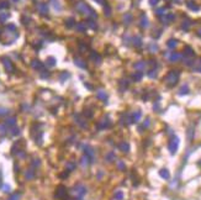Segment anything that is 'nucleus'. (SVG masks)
<instances>
[{
  "label": "nucleus",
  "instance_id": "1",
  "mask_svg": "<svg viewBox=\"0 0 201 200\" xmlns=\"http://www.w3.org/2000/svg\"><path fill=\"white\" fill-rule=\"evenodd\" d=\"M179 77H180V72H179L178 69L170 70V72L165 75V83H167V85H168L169 88L175 86V85L178 84V82H179Z\"/></svg>",
  "mask_w": 201,
  "mask_h": 200
},
{
  "label": "nucleus",
  "instance_id": "2",
  "mask_svg": "<svg viewBox=\"0 0 201 200\" xmlns=\"http://www.w3.org/2000/svg\"><path fill=\"white\" fill-rule=\"evenodd\" d=\"M179 143H180L179 137L175 136V135H173V136L170 137L169 142H168V150H169L170 154H175V153H176V151H178V148H179Z\"/></svg>",
  "mask_w": 201,
  "mask_h": 200
},
{
  "label": "nucleus",
  "instance_id": "3",
  "mask_svg": "<svg viewBox=\"0 0 201 200\" xmlns=\"http://www.w3.org/2000/svg\"><path fill=\"white\" fill-rule=\"evenodd\" d=\"M111 126V120L109 119V116H105V118H103V120L100 121V124H99V130H106V129H109Z\"/></svg>",
  "mask_w": 201,
  "mask_h": 200
},
{
  "label": "nucleus",
  "instance_id": "4",
  "mask_svg": "<svg viewBox=\"0 0 201 200\" xmlns=\"http://www.w3.org/2000/svg\"><path fill=\"white\" fill-rule=\"evenodd\" d=\"M141 118H142V111L141 110H136L133 114H131V122L132 124H137V122H140Z\"/></svg>",
  "mask_w": 201,
  "mask_h": 200
},
{
  "label": "nucleus",
  "instance_id": "5",
  "mask_svg": "<svg viewBox=\"0 0 201 200\" xmlns=\"http://www.w3.org/2000/svg\"><path fill=\"white\" fill-rule=\"evenodd\" d=\"M96 95H97V98L101 100V102H104V103H108V94H106V91L105 90H103V89H99L97 90V93H96Z\"/></svg>",
  "mask_w": 201,
  "mask_h": 200
},
{
  "label": "nucleus",
  "instance_id": "6",
  "mask_svg": "<svg viewBox=\"0 0 201 200\" xmlns=\"http://www.w3.org/2000/svg\"><path fill=\"white\" fill-rule=\"evenodd\" d=\"M119 148L122 151V152H125V153H128L130 152V143L128 142H121L120 145H119Z\"/></svg>",
  "mask_w": 201,
  "mask_h": 200
},
{
  "label": "nucleus",
  "instance_id": "7",
  "mask_svg": "<svg viewBox=\"0 0 201 200\" xmlns=\"http://www.w3.org/2000/svg\"><path fill=\"white\" fill-rule=\"evenodd\" d=\"M186 6H187L190 10H192V11H199V10H200V6H199L197 4H195L194 2H191V0L186 3Z\"/></svg>",
  "mask_w": 201,
  "mask_h": 200
},
{
  "label": "nucleus",
  "instance_id": "8",
  "mask_svg": "<svg viewBox=\"0 0 201 200\" xmlns=\"http://www.w3.org/2000/svg\"><path fill=\"white\" fill-rule=\"evenodd\" d=\"M85 153H86V157L90 159V162H94V150L93 148H90V147H86V150H85Z\"/></svg>",
  "mask_w": 201,
  "mask_h": 200
},
{
  "label": "nucleus",
  "instance_id": "9",
  "mask_svg": "<svg viewBox=\"0 0 201 200\" xmlns=\"http://www.w3.org/2000/svg\"><path fill=\"white\" fill-rule=\"evenodd\" d=\"M159 175H160L163 179H167V180L170 178V173H169V170L165 169V168H163V169L159 170Z\"/></svg>",
  "mask_w": 201,
  "mask_h": 200
},
{
  "label": "nucleus",
  "instance_id": "10",
  "mask_svg": "<svg viewBox=\"0 0 201 200\" xmlns=\"http://www.w3.org/2000/svg\"><path fill=\"white\" fill-rule=\"evenodd\" d=\"M142 77H143V73H142V70H137V72H135V73H133V75H132V79H133L135 82H140V80L142 79Z\"/></svg>",
  "mask_w": 201,
  "mask_h": 200
},
{
  "label": "nucleus",
  "instance_id": "11",
  "mask_svg": "<svg viewBox=\"0 0 201 200\" xmlns=\"http://www.w3.org/2000/svg\"><path fill=\"white\" fill-rule=\"evenodd\" d=\"M181 58V54L180 53H176V52H173L170 56H169V59L171 61V62H176V61H179Z\"/></svg>",
  "mask_w": 201,
  "mask_h": 200
},
{
  "label": "nucleus",
  "instance_id": "12",
  "mask_svg": "<svg viewBox=\"0 0 201 200\" xmlns=\"http://www.w3.org/2000/svg\"><path fill=\"white\" fill-rule=\"evenodd\" d=\"M115 158H116V156H115V153L114 152H109L108 154H106V162H109V163H111V162H114L115 161Z\"/></svg>",
  "mask_w": 201,
  "mask_h": 200
},
{
  "label": "nucleus",
  "instance_id": "13",
  "mask_svg": "<svg viewBox=\"0 0 201 200\" xmlns=\"http://www.w3.org/2000/svg\"><path fill=\"white\" fill-rule=\"evenodd\" d=\"M128 84H130V83H128L126 79H125V80H121V82H120V90H121V91L126 90V89L128 88Z\"/></svg>",
  "mask_w": 201,
  "mask_h": 200
},
{
  "label": "nucleus",
  "instance_id": "14",
  "mask_svg": "<svg viewBox=\"0 0 201 200\" xmlns=\"http://www.w3.org/2000/svg\"><path fill=\"white\" fill-rule=\"evenodd\" d=\"M65 193H67L65 188H64V186H59V188H58V190H57V194H56V195H57L58 198H62V196H63Z\"/></svg>",
  "mask_w": 201,
  "mask_h": 200
},
{
  "label": "nucleus",
  "instance_id": "15",
  "mask_svg": "<svg viewBox=\"0 0 201 200\" xmlns=\"http://www.w3.org/2000/svg\"><path fill=\"white\" fill-rule=\"evenodd\" d=\"M189 93V86L185 84V85H183L181 88H180V91H179V95H186Z\"/></svg>",
  "mask_w": 201,
  "mask_h": 200
},
{
  "label": "nucleus",
  "instance_id": "16",
  "mask_svg": "<svg viewBox=\"0 0 201 200\" xmlns=\"http://www.w3.org/2000/svg\"><path fill=\"white\" fill-rule=\"evenodd\" d=\"M124 193L121 191V190H117V191H115V195H114V198L116 199V200H122L124 199Z\"/></svg>",
  "mask_w": 201,
  "mask_h": 200
},
{
  "label": "nucleus",
  "instance_id": "17",
  "mask_svg": "<svg viewBox=\"0 0 201 200\" xmlns=\"http://www.w3.org/2000/svg\"><path fill=\"white\" fill-rule=\"evenodd\" d=\"M176 45H178V41H176V40H169V41L167 42V46H168L169 48H174Z\"/></svg>",
  "mask_w": 201,
  "mask_h": 200
},
{
  "label": "nucleus",
  "instance_id": "18",
  "mask_svg": "<svg viewBox=\"0 0 201 200\" xmlns=\"http://www.w3.org/2000/svg\"><path fill=\"white\" fill-rule=\"evenodd\" d=\"M144 67H146L144 62H137V63H135V68H136L137 70H142Z\"/></svg>",
  "mask_w": 201,
  "mask_h": 200
},
{
  "label": "nucleus",
  "instance_id": "19",
  "mask_svg": "<svg viewBox=\"0 0 201 200\" xmlns=\"http://www.w3.org/2000/svg\"><path fill=\"white\" fill-rule=\"evenodd\" d=\"M141 26L142 27H147L148 26V20H147V18L144 15H142V18H141Z\"/></svg>",
  "mask_w": 201,
  "mask_h": 200
},
{
  "label": "nucleus",
  "instance_id": "20",
  "mask_svg": "<svg viewBox=\"0 0 201 200\" xmlns=\"http://www.w3.org/2000/svg\"><path fill=\"white\" fill-rule=\"evenodd\" d=\"M184 53H185L186 56H194V54H195L191 47H185V51H184Z\"/></svg>",
  "mask_w": 201,
  "mask_h": 200
},
{
  "label": "nucleus",
  "instance_id": "21",
  "mask_svg": "<svg viewBox=\"0 0 201 200\" xmlns=\"http://www.w3.org/2000/svg\"><path fill=\"white\" fill-rule=\"evenodd\" d=\"M91 58L94 59V62H95V59H96V62H97V63H100V61H101L100 56H99L97 53H95V52H93V53H91Z\"/></svg>",
  "mask_w": 201,
  "mask_h": 200
},
{
  "label": "nucleus",
  "instance_id": "22",
  "mask_svg": "<svg viewBox=\"0 0 201 200\" xmlns=\"http://www.w3.org/2000/svg\"><path fill=\"white\" fill-rule=\"evenodd\" d=\"M133 43H135V46H136V47H140V46L142 45L141 37H135V38H133Z\"/></svg>",
  "mask_w": 201,
  "mask_h": 200
},
{
  "label": "nucleus",
  "instance_id": "23",
  "mask_svg": "<svg viewBox=\"0 0 201 200\" xmlns=\"http://www.w3.org/2000/svg\"><path fill=\"white\" fill-rule=\"evenodd\" d=\"M164 20H165V22H170V21L174 20V15L173 14H168V15H165Z\"/></svg>",
  "mask_w": 201,
  "mask_h": 200
},
{
  "label": "nucleus",
  "instance_id": "24",
  "mask_svg": "<svg viewBox=\"0 0 201 200\" xmlns=\"http://www.w3.org/2000/svg\"><path fill=\"white\" fill-rule=\"evenodd\" d=\"M117 168H119L120 170H125V168H126V166H125V162H122V161H119V162H117Z\"/></svg>",
  "mask_w": 201,
  "mask_h": 200
},
{
  "label": "nucleus",
  "instance_id": "25",
  "mask_svg": "<svg viewBox=\"0 0 201 200\" xmlns=\"http://www.w3.org/2000/svg\"><path fill=\"white\" fill-rule=\"evenodd\" d=\"M148 77H149V78H156V77H157V70H156V69H151V70L148 72Z\"/></svg>",
  "mask_w": 201,
  "mask_h": 200
},
{
  "label": "nucleus",
  "instance_id": "26",
  "mask_svg": "<svg viewBox=\"0 0 201 200\" xmlns=\"http://www.w3.org/2000/svg\"><path fill=\"white\" fill-rule=\"evenodd\" d=\"M149 125H151V120L149 119H146V121L143 122V125H142L141 129H147V127H149Z\"/></svg>",
  "mask_w": 201,
  "mask_h": 200
},
{
  "label": "nucleus",
  "instance_id": "27",
  "mask_svg": "<svg viewBox=\"0 0 201 200\" xmlns=\"http://www.w3.org/2000/svg\"><path fill=\"white\" fill-rule=\"evenodd\" d=\"M181 27H183L184 30H187V29L190 27V21H185V22H183V25H181Z\"/></svg>",
  "mask_w": 201,
  "mask_h": 200
},
{
  "label": "nucleus",
  "instance_id": "28",
  "mask_svg": "<svg viewBox=\"0 0 201 200\" xmlns=\"http://www.w3.org/2000/svg\"><path fill=\"white\" fill-rule=\"evenodd\" d=\"M195 72H201V58L197 62V66L195 67Z\"/></svg>",
  "mask_w": 201,
  "mask_h": 200
},
{
  "label": "nucleus",
  "instance_id": "29",
  "mask_svg": "<svg viewBox=\"0 0 201 200\" xmlns=\"http://www.w3.org/2000/svg\"><path fill=\"white\" fill-rule=\"evenodd\" d=\"M125 20H126V24H130V22H131V20H132V16H131L130 14H126Z\"/></svg>",
  "mask_w": 201,
  "mask_h": 200
},
{
  "label": "nucleus",
  "instance_id": "30",
  "mask_svg": "<svg viewBox=\"0 0 201 200\" xmlns=\"http://www.w3.org/2000/svg\"><path fill=\"white\" fill-rule=\"evenodd\" d=\"M164 13H165L164 8H160V9H158V10H157V15H159V16H162Z\"/></svg>",
  "mask_w": 201,
  "mask_h": 200
},
{
  "label": "nucleus",
  "instance_id": "31",
  "mask_svg": "<svg viewBox=\"0 0 201 200\" xmlns=\"http://www.w3.org/2000/svg\"><path fill=\"white\" fill-rule=\"evenodd\" d=\"M84 115L88 116V118H91V116H93V113H91L90 110H85V111H84Z\"/></svg>",
  "mask_w": 201,
  "mask_h": 200
},
{
  "label": "nucleus",
  "instance_id": "32",
  "mask_svg": "<svg viewBox=\"0 0 201 200\" xmlns=\"http://www.w3.org/2000/svg\"><path fill=\"white\" fill-rule=\"evenodd\" d=\"M187 134H189V140L191 141V138H192V135H194V130H192V129H189Z\"/></svg>",
  "mask_w": 201,
  "mask_h": 200
},
{
  "label": "nucleus",
  "instance_id": "33",
  "mask_svg": "<svg viewBox=\"0 0 201 200\" xmlns=\"http://www.w3.org/2000/svg\"><path fill=\"white\" fill-rule=\"evenodd\" d=\"M157 3H158V0H149V4L151 5H156Z\"/></svg>",
  "mask_w": 201,
  "mask_h": 200
},
{
  "label": "nucleus",
  "instance_id": "34",
  "mask_svg": "<svg viewBox=\"0 0 201 200\" xmlns=\"http://www.w3.org/2000/svg\"><path fill=\"white\" fill-rule=\"evenodd\" d=\"M197 36H199V37H201V30H199V31H197Z\"/></svg>",
  "mask_w": 201,
  "mask_h": 200
},
{
  "label": "nucleus",
  "instance_id": "35",
  "mask_svg": "<svg viewBox=\"0 0 201 200\" xmlns=\"http://www.w3.org/2000/svg\"><path fill=\"white\" fill-rule=\"evenodd\" d=\"M96 2H97V3H101V2H104V0H96Z\"/></svg>",
  "mask_w": 201,
  "mask_h": 200
}]
</instances>
